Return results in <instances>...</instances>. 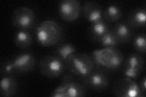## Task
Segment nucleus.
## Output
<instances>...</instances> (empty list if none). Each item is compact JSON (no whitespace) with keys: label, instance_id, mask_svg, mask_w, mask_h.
Here are the masks:
<instances>
[{"label":"nucleus","instance_id":"nucleus-11","mask_svg":"<svg viewBox=\"0 0 146 97\" xmlns=\"http://www.w3.org/2000/svg\"><path fill=\"white\" fill-rule=\"evenodd\" d=\"M11 61L15 73L28 72L33 70L36 64V59L34 55L29 52L18 54Z\"/></svg>","mask_w":146,"mask_h":97},{"label":"nucleus","instance_id":"nucleus-7","mask_svg":"<svg viewBox=\"0 0 146 97\" xmlns=\"http://www.w3.org/2000/svg\"><path fill=\"white\" fill-rule=\"evenodd\" d=\"M36 21L35 12L28 7H19L12 13V24L18 29L29 30L35 25Z\"/></svg>","mask_w":146,"mask_h":97},{"label":"nucleus","instance_id":"nucleus-21","mask_svg":"<svg viewBox=\"0 0 146 97\" xmlns=\"http://www.w3.org/2000/svg\"><path fill=\"white\" fill-rule=\"evenodd\" d=\"M133 47L139 53H145L146 52L145 35L144 33L137 34L133 38Z\"/></svg>","mask_w":146,"mask_h":97},{"label":"nucleus","instance_id":"nucleus-5","mask_svg":"<svg viewBox=\"0 0 146 97\" xmlns=\"http://www.w3.org/2000/svg\"><path fill=\"white\" fill-rule=\"evenodd\" d=\"M41 73L49 78L60 77L66 71L65 63L55 55H49L43 57L39 63Z\"/></svg>","mask_w":146,"mask_h":97},{"label":"nucleus","instance_id":"nucleus-17","mask_svg":"<svg viewBox=\"0 0 146 97\" xmlns=\"http://www.w3.org/2000/svg\"><path fill=\"white\" fill-rule=\"evenodd\" d=\"M33 43V36L29 30L18 29L15 34L14 43L18 48L27 49Z\"/></svg>","mask_w":146,"mask_h":97},{"label":"nucleus","instance_id":"nucleus-16","mask_svg":"<svg viewBox=\"0 0 146 97\" xmlns=\"http://www.w3.org/2000/svg\"><path fill=\"white\" fill-rule=\"evenodd\" d=\"M110 30V29L107 22L102 20L99 21L91 22L89 27L88 33L90 38L98 42L100 38Z\"/></svg>","mask_w":146,"mask_h":97},{"label":"nucleus","instance_id":"nucleus-10","mask_svg":"<svg viewBox=\"0 0 146 97\" xmlns=\"http://www.w3.org/2000/svg\"><path fill=\"white\" fill-rule=\"evenodd\" d=\"M82 79L86 86L94 90H104L108 88L110 84L108 76L99 68H94L88 76Z\"/></svg>","mask_w":146,"mask_h":97},{"label":"nucleus","instance_id":"nucleus-4","mask_svg":"<svg viewBox=\"0 0 146 97\" xmlns=\"http://www.w3.org/2000/svg\"><path fill=\"white\" fill-rule=\"evenodd\" d=\"M86 94L85 87L70 75L62 78L61 84L57 86L50 96L52 97H82Z\"/></svg>","mask_w":146,"mask_h":97},{"label":"nucleus","instance_id":"nucleus-12","mask_svg":"<svg viewBox=\"0 0 146 97\" xmlns=\"http://www.w3.org/2000/svg\"><path fill=\"white\" fill-rule=\"evenodd\" d=\"M83 13L86 19L91 23L103 20L102 7L96 1L86 2L84 5Z\"/></svg>","mask_w":146,"mask_h":97},{"label":"nucleus","instance_id":"nucleus-14","mask_svg":"<svg viewBox=\"0 0 146 97\" xmlns=\"http://www.w3.org/2000/svg\"><path fill=\"white\" fill-rule=\"evenodd\" d=\"M111 31L120 44L129 42L133 35L131 27L124 22L116 23Z\"/></svg>","mask_w":146,"mask_h":97},{"label":"nucleus","instance_id":"nucleus-23","mask_svg":"<svg viewBox=\"0 0 146 97\" xmlns=\"http://www.w3.org/2000/svg\"><path fill=\"white\" fill-rule=\"evenodd\" d=\"M139 85V87L140 88V90L142 92V94L144 95H145V92H146V77L144 76L142 79H141L140 83Z\"/></svg>","mask_w":146,"mask_h":97},{"label":"nucleus","instance_id":"nucleus-15","mask_svg":"<svg viewBox=\"0 0 146 97\" xmlns=\"http://www.w3.org/2000/svg\"><path fill=\"white\" fill-rule=\"evenodd\" d=\"M127 24L131 28H141L145 26L146 11L145 7H138L132 11L128 16Z\"/></svg>","mask_w":146,"mask_h":97},{"label":"nucleus","instance_id":"nucleus-8","mask_svg":"<svg viewBox=\"0 0 146 97\" xmlns=\"http://www.w3.org/2000/svg\"><path fill=\"white\" fill-rule=\"evenodd\" d=\"M144 63V59L142 55L138 53H131L123 64V74L125 77L133 80L136 79L143 71Z\"/></svg>","mask_w":146,"mask_h":97},{"label":"nucleus","instance_id":"nucleus-3","mask_svg":"<svg viewBox=\"0 0 146 97\" xmlns=\"http://www.w3.org/2000/svg\"><path fill=\"white\" fill-rule=\"evenodd\" d=\"M66 70L73 75L84 78L88 76L95 68L92 58L82 52H75L65 61Z\"/></svg>","mask_w":146,"mask_h":97},{"label":"nucleus","instance_id":"nucleus-6","mask_svg":"<svg viewBox=\"0 0 146 97\" xmlns=\"http://www.w3.org/2000/svg\"><path fill=\"white\" fill-rule=\"evenodd\" d=\"M112 92L117 97H141L144 96L139 85L132 78L124 77L118 78L114 81Z\"/></svg>","mask_w":146,"mask_h":97},{"label":"nucleus","instance_id":"nucleus-13","mask_svg":"<svg viewBox=\"0 0 146 97\" xmlns=\"http://www.w3.org/2000/svg\"><path fill=\"white\" fill-rule=\"evenodd\" d=\"M18 89V82L11 75H4L0 81V94L4 97L15 96Z\"/></svg>","mask_w":146,"mask_h":97},{"label":"nucleus","instance_id":"nucleus-2","mask_svg":"<svg viewBox=\"0 0 146 97\" xmlns=\"http://www.w3.org/2000/svg\"><path fill=\"white\" fill-rule=\"evenodd\" d=\"M62 35L61 26L52 20L42 21L35 31L36 42L43 47H51L57 44L61 40Z\"/></svg>","mask_w":146,"mask_h":97},{"label":"nucleus","instance_id":"nucleus-22","mask_svg":"<svg viewBox=\"0 0 146 97\" xmlns=\"http://www.w3.org/2000/svg\"><path fill=\"white\" fill-rule=\"evenodd\" d=\"M1 74L4 75H11L15 73L14 69L12 66L11 61H5L1 63V68H0Z\"/></svg>","mask_w":146,"mask_h":97},{"label":"nucleus","instance_id":"nucleus-20","mask_svg":"<svg viewBox=\"0 0 146 97\" xmlns=\"http://www.w3.org/2000/svg\"><path fill=\"white\" fill-rule=\"evenodd\" d=\"M98 42L104 48L116 47L120 44L111 29L102 36Z\"/></svg>","mask_w":146,"mask_h":97},{"label":"nucleus","instance_id":"nucleus-1","mask_svg":"<svg viewBox=\"0 0 146 97\" xmlns=\"http://www.w3.org/2000/svg\"><path fill=\"white\" fill-rule=\"evenodd\" d=\"M91 57L95 67L116 71L121 67L124 56L116 47H107L93 50Z\"/></svg>","mask_w":146,"mask_h":97},{"label":"nucleus","instance_id":"nucleus-9","mask_svg":"<svg viewBox=\"0 0 146 97\" xmlns=\"http://www.w3.org/2000/svg\"><path fill=\"white\" fill-rule=\"evenodd\" d=\"M81 11L80 3L77 0H63L58 4L59 16L67 22L76 21L79 17Z\"/></svg>","mask_w":146,"mask_h":97},{"label":"nucleus","instance_id":"nucleus-18","mask_svg":"<svg viewBox=\"0 0 146 97\" xmlns=\"http://www.w3.org/2000/svg\"><path fill=\"white\" fill-rule=\"evenodd\" d=\"M103 20L108 22H116L122 16V10L117 4H111L103 11Z\"/></svg>","mask_w":146,"mask_h":97},{"label":"nucleus","instance_id":"nucleus-19","mask_svg":"<svg viewBox=\"0 0 146 97\" xmlns=\"http://www.w3.org/2000/svg\"><path fill=\"white\" fill-rule=\"evenodd\" d=\"M77 52L75 46L69 43L58 44L54 50V55L65 62L71 55Z\"/></svg>","mask_w":146,"mask_h":97}]
</instances>
